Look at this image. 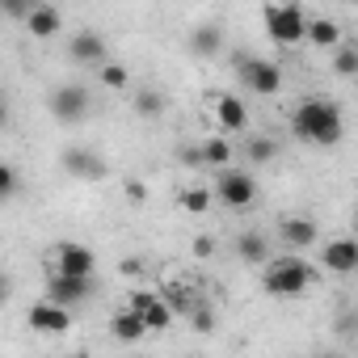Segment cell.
Masks as SVG:
<instances>
[{
	"instance_id": "22",
	"label": "cell",
	"mask_w": 358,
	"mask_h": 358,
	"mask_svg": "<svg viewBox=\"0 0 358 358\" xmlns=\"http://www.w3.org/2000/svg\"><path fill=\"white\" fill-rule=\"evenodd\" d=\"M173 316H177V312H173V303H169V299H156V303L143 312V320H148V333H164V329L173 324Z\"/></svg>"
},
{
	"instance_id": "10",
	"label": "cell",
	"mask_w": 358,
	"mask_h": 358,
	"mask_svg": "<svg viewBox=\"0 0 358 358\" xmlns=\"http://www.w3.org/2000/svg\"><path fill=\"white\" fill-rule=\"evenodd\" d=\"M93 266H97V253H93L89 245H80V241H64V245L55 249V270H68V274H93Z\"/></svg>"
},
{
	"instance_id": "18",
	"label": "cell",
	"mask_w": 358,
	"mask_h": 358,
	"mask_svg": "<svg viewBox=\"0 0 358 358\" xmlns=\"http://www.w3.org/2000/svg\"><path fill=\"white\" fill-rule=\"evenodd\" d=\"M282 241L291 249H308V245H316V224L308 215H291V220H282Z\"/></svg>"
},
{
	"instance_id": "3",
	"label": "cell",
	"mask_w": 358,
	"mask_h": 358,
	"mask_svg": "<svg viewBox=\"0 0 358 358\" xmlns=\"http://www.w3.org/2000/svg\"><path fill=\"white\" fill-rule=\"evenodd\" d=\"M262 17H266L270 43H278V47H295V43L308 38V17H303L299 5H266Z\"/></svg>"
},
{
	"instance_id": "16",
	"label": "cell",
	"mask_w": 358,
	"mask_h": 358,
	"mask_svg": "<svg viewBox=\"0 0 358 358\" xmlns=\"http://www.w3.org/2000/svg\"><path fill=\"white\" fill-rule=\"evenodd\" d=\"M110 333H114L118 341H139V337L148 333V320H143V312L122 308L118 316H110Z\"/></svg>"
},
{
	"instance_id": "32",
	"label": "cell",
	"mask_w": 358,
	"mask_h": 358,
	"mask_svg": "<svg viewBox=\"0 0 358 358\" xmlns=\"http://www.w3.org/2000/svg\"><path fill=\"white\" fill-rule=\"evenodd\" d=\"M211 253H215V241L211 236H199L194 241V257H211Z\"/></svg>"
},
{
	"instance_id": "6",
	"label": "cell",
	"mask_w": 358,
	"mask_h": 358,
	"mask_svg": "<svg viewBox=\"0 0 358 358\" xmlns=\"http://www.w3.org/2000/svg\"><path fill=\"white\" fill-rule=\"evenodd\" d=\"M47 106H51V114H55L59 122L72 127V122H80V118L89 114L93 101H89V89H85V85H59V89H51V101H47Z\"/></svg>"
},
{
	"instance_id": "14",
	"label": "cell",
	"mask_w": 358,
	"mask_h": 358,
	"mask_svg": "<svg viewBox=\"0 0 358 358\" xmlns=\"http://www.w3.org/2000/svg\"><path fill=\"white\" fill-rule=\"evenodd\" d=\"M59 26H64V17H59V9H55V5H34V9H30V17H26V30H30L34 38H55V34H59Z\"/></svg>"
},
{
	"instance_id": "21",
	"label": "cell",
	"mask_w": 358,
	"mask_h": 358,
	"mask_svg": "<svg viewBox=\"0 0 358 358\" xmlns=\"http://www.w3.org/2000/svg\"><path fill=\"white\" fill-rule=\"evenodd\" d=\"M135 114L139 118H160L164 114V97L156 89H135Z\"/></svg>"
},
{
	"instance_id": "2",
	"label": "cell",
	"mask_w": 358,
	"mask_h": 358,
	"mask_svg": "<svg viewBox=\"0 0 358 358\" xmlns=\"http://www.w3.org/2000/svg\"><path fill=\"white\" fill-rule=\"evenodd\" d=\"M312 282H316V270H312L308 262H299V257L274 262V266L266 270V278H262L266 295H274V299H299V295L312 291Z\"/></svg>"
},
{
	"instance_id": "30",
	"label": "cell",
	"mask_w": 358,
	"mask_h": 358,
	"mask_svg": "<svg viewBox=\"0 0 358 358\" xmlns=\"http://www.w3.org/2000/svg\"><path fill=\"white\" fill-rule=\"evenodd\" d=\"M152 303H156L152 291H131V299H127V308H135V312H148Z\"/></svg>"
},
{
	"instance_id": "27",
	"label": "cell",
	"mask_w": 358,
	"mask_h": 358,
	"mask_svg": "<svg viewBox=\"0 0 358 358\" xmlns=\"http://www.w3.org/2000/svg\"><path fill=\"white\" fill-rule=\"evenodd\" d=\"M190 320H194V329H199V333H211V329H215V312H211V308H203V303L190 312Z\"/></svg>"
},
{
	"instance_id": "19",
	"label": "cell",
	"mask_w": 358,
	"mask_h": 358,
	"mask_svg": "<svg viewBox=\"0 0 358 358\" xmlns=\"http://www.w3.org/2000/svg\"><path fill=\"white\" fill-rule=\"evenodd\" d=\"M232 249H236V257H241L245 266H262V262L270 257V245H266V236H262V232H241Z\"/></svg>"
},
{
	"instance_id": "12",
	"label": "cell",
	"mask_w": 358,
	"mask_h": 358,
	"mask_svg": "<svg viewBox=\"0 0 358 358\" xmlns=\"http://www.w3.org/2000/svg\"><path fill=\"white\" fill-rule=\"evenodd\" d=\"M68 55H72V64H106V59H110V47H106V38H101V34L80 30V34H72Z\"/></svg>"
},
{
	"instance_id": "31",
	"label": "cell",
	"mask_w": 358,
	"mask_h": 358,
	"mask_svg": "<svg viewBox=\"0 0 358 358\" xmlns=\"http://www.w3.org/2000/svg\"><path fill=\"white\" fill-rule=\"evenodd\" d=\"M182 160H186L190 169H199V164H207V160H203V148H182Z\"/></svg>"
},
{
	"instance_id": "7",
	"label": "cell",
	"mask_w": 358,
	"mask_h": 358,
	"mask_svg": "<svg viewBox=\"0 0 358 358\" xmlns=\"http://www.w3.org/2000/svg\"><path fill=\"white\" fill-rule=\"evenodd\" d=\"M93 295V274H68V270H55L51 278H47V299H55V303H80V299H89Z\"/></svg>"
},
{
	"instance_id": "11",
	"label": "cell",
	"mask_w": 358,
	"mask_h": 358,
	"mask_svg": "<svg viewBox=\"0 0 358 358\" xmlns=\"http://www.w3.org/2000/svg\"><path fill=\"white\" fill-rule=\"evenodd\" d=\"M320 266L329 274H354L358 270V241H329L320 249Z\"/></svg>"
},
{
	"instance_id": "4",
	"label": "cell",
	"mask_w": 358,
	"mask_h": 358,
	"mask_svg": "<svg viewBox=\"0 0 358 358\" xmlns=\"http://www.w3.org/2000/svg\"><path fill=\"white\" fill-rule=\"evenodd\" d=\"M232 68H236V76H241V85H245L249 93L270 97V93L282 89V68H278L274 59H257V55H249V51H236Z\"/></svg>"
},
{
	"instance_id": "29",
	"label": "cell",
	"mask_w": 358,
	"mask_h": 358,
	"mask_svg": "<svg viewBox=\"0 0 358 358\" xmlns=\"http://www.w3.org/2000/svg\"><path fill=\"white\" fill-rule=\"evenodd\" d=\"M0 5H5V13H9V17H22V22H26V17H30V9H34V0H0Z\"/></svg>"
},
{
	"instance_id": "28",
	"label": "cell",
	"mask_w": 358,
	"mask_h": 358,
	"mask_svg": "<svg viewBox=\"0 0 358 358\" xmlns=\"http://www.w3.org/2000/svg\"><path fill=\"white\" fill-rule=\"evenodd\" d=\"M0 194H5V199H17V173H13V164L0 169Z\"/></svg>"
},
{
	"instance_id": "26",
	"label": "cell",
	"mask_w": 358,
	"mask_h": 358,
	"mask_svg": "<svg viewBox=\"0 0 358 358\" xmlns=\"http://www.w3.org/2000/svg\"><path fill=\"white\" fill-rule=\"evenodd\" d=\"M333 72H337V76H358V47H337Z\"/></svg>"
},
{
	"instance_id": "23",
	"label": "cell",
	"mask_w": 358,
	"mask_h": 358,
	"mask_svg": "<svg viewBox=\"0 0 358 358\" xmlns=\"http://www.w3.org/2000/svg\"><path fill=\"white\" fill-rule=\"evenodd\" d=\"M97 76H101V89H127L131 85V72L122 68V64H97Z\"/></svg>"
},
{
	"instance_id": "33",
	"label": "cell",
	"mask_w": 358,
	"mask_h": 358,
	"mask_svg": "<svg viewBox=\"0 0 358 358\" xmlns=\"http://www.w3.org/2000/svg\"><path fill=\"white\" fill-rule=\"evenodd\" d=\"M127 199H131V203H143V199H148V190H143L139 182H131V186H127Z\"/></svg>"
},
{
	"instance_id": "25",
	"label": "cell",
	"mask_w": 358,
	"mask_h": 358,
	"mask_svg": "<svg viewBox=\"0 0 358 358\" xmlns=\"http://www.w3.org/2000/svg\"><path fill=\"white\" fill-rule=\"evenodd\" d=\"M211 199H215V190H203V186H194V190H182V211H190V215H203V211L211 207Z\"/></svg>"
},
{
	"instance_id": "20",
	"label": "cell",
	"mask_w": 358,
	"mask_h": 358,
	"mask_svg": "<svg viewBox=\"0 0 358 358\" xmlns=\"http://www.w3.org/2000/svg\"><path fill=\"white\" fill-rule=\"evenodd\" d=\"M232 156H236V152H232V143H228L224 135L203 139V160H207L211 169H228V164H232Z\"/></svg>"
},
{
	"instance_id": "13",
	"label": "cell",
	"mask_w": 358,
	"mask_h": 358,
	"mask_svg": "<svg viewBox=\"0 0 358 358\" xmlns=\"http://www.w3.org/2000/svg\"><path fill=\"white\" fill-rule=\"evenodd\" d=\"M215 122L232 135V131H245L249 127V106L236 97V93H224L220 101H215Z\"/></svg>"
},
{
	"instance_id": "8",
	"label": "cell",
	"mask_w": 358,
	"mask_h": 358,
	"mask_svg": "<svg viewBox=\"0 0 358 358\" xmlns=\"http://www.w3.org/2000/svg\"><path fill=\"white\" fill-rule=\"evenodd\" d=\"M59 164H64L72 177H80V182H101V177H106V160H101L97 152H89V148H64Z\"/></svg>"
},
{
	"instance_id": "9",
	"label": "cell",
	"mask_w": 358,
	"mask_h": 358,
	"mask_svg": "<svg viewBox=\"0 0 358 358\" xmlns=\"http://www.w3.org/2000/svg\"><path fill=\"white\" fill-rule=\"evenodd\" d=\"M30 324H34L38 333H68L72 308H68V303H55V299H43V303L30 308Z\"/></svg>"
},
{
	"instance_id": "5",
	"label": "cell",
	"mask_w": 358,
	"mask_h": 358,
	"mask_svg": "<svg viewBox=\"0 0 358 358\" xmlns=\"http://www.w3.org/2000/svg\"><path fill=\"white\" fill-rule=\"evenodd\" d=\"M215 199L224 203V207H232V211H245L253 199H257V182H253V173H245V169H220V177H215Z\"/></svg>"
},
{
	"instance_id": "1",
	"label": "cell",
	"mask_w": 358,
	"mask_h": 358,
	"mask_svg": "<svg viewBox=\"0 0 358 358\" xmlns=\"http://www.w3.org/2000/svg\"><path fill=\"white\" fill-rule=\"evenodd\" d=\"M291 131L303 139V143H316V148H333L341 139V110L324 97H303L291 114Z\"/></svg>"
},
{
	"instance_id": "17",
	"label": "cell",
	"mask_w": 358,
	"mask_h": 358,
	"mask_svg": "<svg viewBox=\"0 0 358 358\" xmlns=\"http://www.w3.org/2000/svg\"><path fill=\"white\" fill-rule=\"evenodd\" d=\"M308 43L320 47V51H337L341 47V26L329 22V17H312L308 22Z\"/></svg>"
},
{
	"instance_id": "34",
	"label": "cell",
	"mask_w": 358,
	"mask_h": 358,
	"mask_svg": "<svg viewBox=\"0 0 358 358\" xmlns=\"http://www.w3.org/2000/svg\"><path fill=\"white\" fill-rule=\"evenodd\" d=\"M139 270H143V262H139V257H135V262H122V274H139Z\"/></svg>"
},
{
	"instance_id": "15",
	"label": "cell",
	"mask_w": 358,
	"mask_h": 358,
	"mask_svg": "<svg viewBox=\"0 0 358 358\" xmlns=\"http://www.w3.org/2000/svg\"><path fill=\"white\" fill-rule=\"evenodd\" d=\"M220 47H224V30H220L215 22L194 26V34H190V51H194L199 59H215V55H220Z\"/></svg>"
},
{
	"instance_id": "24",
	"label": "cell",
	"mask_w": 358,
	"mask_h": 358,
	"mask_svg": "<svg viewBox=\"0 0 358 358\" xmlns=\"http://www.w3.org/2000/svg\"><path fill=\"white\" fill-rule=\"evenodd\" d=\"M245 156H249L253 164H270V160L278 156V143H274L270 135H257V139H249V148H245Z\"/></svg>"
}]
</instances>
